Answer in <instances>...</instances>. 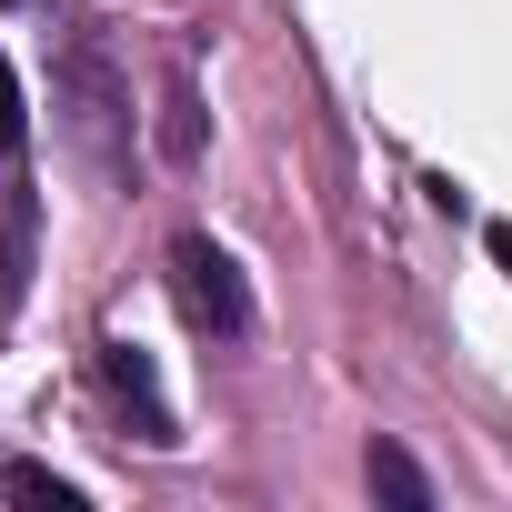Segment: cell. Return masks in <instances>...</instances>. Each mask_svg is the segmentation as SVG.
I'll return each mask as SVG.
<instances>
[{"label":"cell","mask_w":512,"mask_h":512,"mask_svg":"<svg viewBox=\"0 0 512 512\" xmlns=\"http://www.w3.org/2000/svg\"><path fill=\"white\" fill-rule=\"evenodd\" d=\"M171 292H181V312H191L211 342H241V332H251V282H241V262H231L211 231H181V241H171Z\"/></svg>","instance_id":"6da1fadb"},{"label":"cell","mask_w":512,"mask_h":512,"mask_svg":"<svg viewBox=\"0 0 512 512\" xmlns=\"http://www.w3.org/2000/svg\"><path fill=\"white\" fill-rule=\"evenodd\" d=\"M101 382H111V402L131 412V432H141L151 452L181 442V422H171V402H161V372H151V352H141L131 332H101Z\"/></svg>","instance_id":"7a4b0ae2"},{"label":"cell","mask_w":512,"mask_h":512,"mask_svg":"<svg viewBox=\"0 0 512 512\" xmlns=\"http://www.w3.org/2000/svg\"><path fill=\"white\" fill-rule=\"evenodd\" d=\"M111 131H121V91H111V61H101V51H71V141H81V161H91L101 181L121 171Z\"/></svg>","instance_id":"3957f363"},{"label":"cell","mask_w":512,"mask_h":512,"mask_svg":"<svg viewBox=\"0 0 512 512\" xmlns=\"http://www.w3.org/2000/svg\"><path fill=\"white\" fill-rule=\"evenodd\" d=\"M161 161L171 171L201 161V91H191V71H161Z\"/></svg>","instance_id":"277c9868"},{"label":"cell","mask_w":512,"mask_h":512,"mask_svg":"<svg viewBox=\"0 0 512 512\" xmlns=\"http://www.w3.org/2000/svg\"><path fill=\"white\" fill-rule=\"evenodd\" d=\"M362 472H372V492H382V502H402V512H432V482H422V462H412L402 442H372V462H362Z\"/></svg>","instance_id":"5b68a950"},{"label":"cell","mask_w":512,"mask_h":512,"mask_svg":"<svg viewBox=\"0 0 512 512\" xmlns=\"http://www.w3.org/2000/svg\"><path fill=\"white\" fill-rule=\"evenodd\" d=\"M0 492L11 502H51V512H81L91 492L71 482V472H51V462H0Z\"/></svg>","instance_id":"8992f818"},{"label":"cell","mask_w":512,"mask_h":512,"mask_svg":"<svg viewBox=\"0 0 512 512\" xmlns=\"http://www.w3.org/2000/svg\"><path fill=\"white\" fill-rule=\"evenodd\" d=\"M31 191H11V221H0V302H21V282H31Z\"/></svg>","instance_id":"52a82bcc"},{"label":"cell","mask_w":512,"mask_h":512,"mask_svg":"<svg viewBox=\"0 0 512 512\" xmlns=\"http://www.w3.org/2000/svg\"><path fill=\"white\" fill-rule=\"evenodd\" d=\"M21 141H31V111H21V81H11V61H0V161H21Z\"/></svg>","instance_id":"ba28073f"},{"label":"cell","mask_w":512,"mask_h":512,"mask_svg":"<svg viewBox=\"0 0 512 512\" xmlns=\"http://www.w3.org/2000/svg\"><path fill=\"white\" fill-rule=\"evenodd\" d=\"M492 262H502V272H512V221H492Z\"/></svg>","instance_id":"9c48e42d"}]
</instances>
